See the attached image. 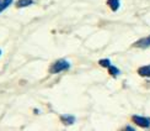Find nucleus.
Segmentation results:
<instances>
[{
    "label": "nucleus",
    "mask_w": 150,
    "mask_h": 131,
    "mask_svg": "<svg viewBox=\"0 0 150 131\" xmlns=\"http://www.w3.org/2000/svg\"><path fill=\"white\" fill-rule=\"evenodd\" d=\"M98 63L101 64L102 67H107V68H108V67L111 66V61H110V59H101V61L98 62Z\"/></svg>",
    "instance_id": "nucleus-10"
},
{
    "label": "nucleus",
    "mask_w": 150,
    "mask_h": 131,
    "mask_svg": "<svg viewBox=\"0 0 150 131\" xmlns=\"http://www.w3.org/2000/svg\"><path fill=\"white\" fill-rule=\"evenodd\" d=\"M60 119L65 125H71V124H74V121H75V117L71 116V115H63Z\"/></svg>",
    "instance_id": "nucleus-6"
},
{
    "label": "nucleus",
    "mask_w": 150,
    "mask_h": 131,
    "mask_svg": "<svg viewBox=\"0 0 150 131\" xmlns=\"http://www.w3.org/2000/svg\"><path fill=\"white\" fill-rule=\"evenodd\" d=\"M108 72L112 74V76H118V74H120V69H118V68H116V67H113V66H110L108 67Z\"/></svg>",
    "instance_id": "nucleus-9"
},
{
    "label": "nucleus",
    "mask_w": 150,
    "mask_h": 131,
    "mask_svg": "<svg viewBox=\"0 0 150 131\" xmlns=\"http://www.w3.org/2000/svg\"><path fill=\"white\" fill-rule=\"evenodd\" d=\"M132 120H133L134 124H137V125L140 126V127H149V126H150V119H149V117L134 115V116L132 117Z\"/></svg>",
    "instance_id": "nucleus-2"
},
{
    "label": "nucleus",
    "mask_w": 150,
    "mask_h": 131,
    "mask_svg": "<svg viewBox=\"0 0 150 131\" xmlns=\"http://www.w3.org/2000/svg\"><path fill=\"white\" fill-rule=\"evenodd\" d=\"M70 68V63L68 62L67 59H59L52 66L51 68V73L55 74V73H60V72H63V71H67V69H69Z\"/></svg>",
    "instance_id": "nucleus-1"
},
{
    "label": "nucleus",
    "mask_w": 150,
    "mask_h": 131,
    "mask_svg": "<svg viewBox=\"0 0 150 131\" xmlns=\"http://www.w3.org/2000/svg\"><path fill=\"white\" fill-rule=\"evenodd\" d=\"M12 1L14 0H0V12H3L5 9H8Z\"/></svg>",
    "instance_id": "nucleus-7"
},
{
    "label": "nucleus",
    "mask_w": 150,
    "mask_h": 131,
    "mask_svg": "<svg viewBox=\"0 0 150 131\" xmlns=\"http://www.w3.org/2000/svg\"><path fill=\"white\" fill-rule=\"evenodd\" d=\"M126 130H130V131H134V129H133V127H130V126H127V127H126Z\"/></svg>",
    "instance_id": "nucleus-11"
},
{
    "label": "nucleus",
    "mask_w": 150,
    "mask_h": 131,
    "mask_svg": "<svg viewBox=\"0 0 150 131\" xmlns=\"http://www.w3.org/2000/svg\"><path fill=\"white\" fill-rule=\"evenodd\" d=\"M0 54H1V51H0Z\"/></svg>",
    "instance_id": "nucleus-12"
},
{
    "label": "nucleus",
    "mask_w": 150,
    "mask_h": 131,
    "mask_svg": "<svg viewBox=\"0 0 150 131\" xmlns=\"http://www.w3.org/2000/svg\"><path fill=\"white\" fill-rule=\"evenodd\" d=\"M138 73H139V76H142V77H150V64L140 67L138 69Z\"/></svg>",
    "instance_id": "nucleus-4"
},
{
    "label": "nucleus",
    "mask_w": 150,
    "mask_h": 131,
    "mask_svg": "<svg viewBox=\"0 0 150 131\" xmlns=\"http://www.w3.org/2000/svg\"><path fill=\"white\" fill-rule=\"evenodd\" d=\"M107 4L111 8L112 11H117L118 8H120V4H121V0H107Z\"/></svg>",
    "instance_id": "nucleus-5"
},
{
    "label": "nucleus",
    "mask_w": 150,
    "mask_h": 131,
    "mask_svg": "<svg viewBox=\"0 0 150 131\" xmlns=\"http://www.w3.org/2000/svg\"><path fill=\"white\" fill-rule=\"evenodd\" d=\"M32 3H33L32 0H18L16 5H17V8H25V6H28Z\"/></svg>",
    "instance_id": "nucleus-8"
},
{
    "label": "nucleus",
    "mask_w": 150,
    "mask_h": 131,
    "mask_svg": "<svg viewBox=\"0 0 150 131\" xmlns=\"http://www.w3.org/2000/svg\"><path fill=\"white\" fill-rule=\"evenodd\" d=\"M135 47H139V48H146L150 46V35L148 37H144V39H142L139 41H137L134 43Z\"/></svg>",
    "instance_id": "nucleus-3"
}]
</instances>
